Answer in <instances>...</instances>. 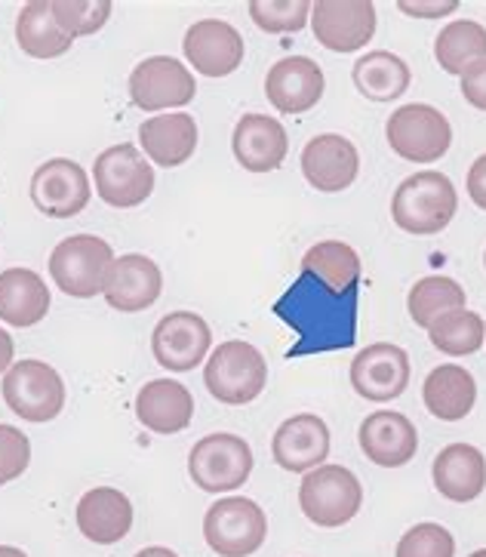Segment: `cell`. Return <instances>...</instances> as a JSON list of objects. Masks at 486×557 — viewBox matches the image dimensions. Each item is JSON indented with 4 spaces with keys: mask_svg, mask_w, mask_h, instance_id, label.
<instances>
[{
    "mask_svg": "<svg viewBox=\"0 0 486 557\" xmlns=\"http://www.w3.org/2000/svg\"><path fill=\"white\" fill-rule=\"evenodd\" d=\"M459 210V195L450 176L437 170L413 173L397 185L391 198V219L400 232L415 237H432L440 234Z\"/></svg>",
    "mask_w": 486,
    "mask_h": 557,
    "instance_id": "obj_1",
    "label": "cell"
},
{
    "mask_svg": "<svg viewBox=\"0 0 486 557\" xmlns=\"http://www.w3.org/2000/svg\"><path fill=\"white\" fill-rule=\"evenodd\" d=\"M203 385L219 404H252L269 385V360L250 342H222L203 367Z\"/></svg>",
    "mask_w": 486,
    "mask_h": 557,
    "instance_id": "obj_2",
    "label": "cell"
},
{
    "mask_svg": "<svg viewBox=\"0 0 486 557\" xmlns=\"http://www.w3.org/2000/svg\"><path fill=\"white\" fill-rule=\"evenodd\" d=\"M111 265H114V250L109 240H102L96 234L65 237L50 252L53 284L74 299H92V296L105 293Z\"/></svg>",
    "mask_w": 486,
    "mask_h": 557,
    "instance_id": "obj_3",
    "label": "cell"
},
{
    "mask_svg": "<svg viewBox=\"0 0 486 557\" xmlns=\"http://www.w3.org/2000/svg\"><path fill=\"white\" fill-rule=\"evenodd\" d=\"M363 505V486L345 466H317L299 484V508L308 521L336 530L354 521Z\"/></svg>",
    "mask_w": 486,
    "mask_h": 557,
    "instance_id": "obj_4",
    "label": "cell"
},
{
    "mask_svg": "<svg viewBox=\"0 0 486 557\" xmlns=\"http://www.w3.org/2000/svg\"><path fill=\"white\" fill-rule=\"evenodd\" d=\"M385 139L397 158L410 163H437L452 145V126L444 111L425 102H410L388 117Z\"/></svg>",
    "mask_w": 486,
    "mask_h": 557,
    "instance_id": "obj_5",
    "label": "cell"
},
{
    "mask_svg": "<svg viewBox=\"0 0 486 557\" xmlns=\"http://www.w3.org/2000/svg\"><path fill=\"white\" fill-rule=\"evenodd\" d=\"M92 182L99 200H105L114 210H129L151 198L154 166L136 145H111L92 163Z\"/></svg>",
    "mask_w": 486,
    "mask_h": 557,
    "instance_id": "obj_6",
    "label": "cell"
},
{
    "mask_svg": "<svg viewBox=\"0 0 486 557\" xmlns=\"http://www.w3.org/2000/svg\"><path fill=\"white\" fill-rule=\"evenodd\" d=\"M269 536V518L259 503L244 496H228L207 508L203 518V540L219 557L256 555Z\"/></svg>",
    "mask_w": 486,
    "mask_h": 557,
    "instance_id": "obj_7",
    "label": "cell"
},
{
    "mask_svg": "<svg viewBox=\"0 0 486 557\" xmlns=\"http://www.w3.org/2000/svg\"><path fill=\"white\" fill-rule=\"evenodd\" d=\"M3 400L25 422H50L65 410V382L43 360H16L3 376Z\"/></svg>",
    "mask_w": 486,
    "mask_h": 557,
    "instance_id": "obj_8",
    "label": "cell"
},
{
    "mask_svg": "<svg viewBox=\"0 0 486 557\" xmlns=\"http://www.w3.org/2000/svg\"><path fill=\"white\" fill-rule=\"evenodd\" d=\"M188 474L203 493H232L250 481V444L228 432L207 434L188 453Z\"/></svg>",
    "mask_w": 486,
    "mask_h": 557,
    "instance_id": "obj_9",
    "label": "cell"
},
{
    "mask_svg": "<svg viewBox=\"0 0 486 557\" xmlns=\"http://www.w3.org/2000/svg\"><path fill=\"white\" fill-rule=\"evenodd\" d=\"M311 28L329 53H358L376 35V7L370 0H317Z\"/></svg>",
    "mask_w": 486,
    "mask_h": 557,
    "instance_id": "obj_10",
    "label": "cell"
},
{
    "mask_svg": "<svg viewBox=\"0 0 486 557\" xmlns=\"http://www.w3.org/2000/svg\"><path fill=\"white\" fill-rule=\"evenodd\" d=\"M198 92L195 74L173 55H151L129 74V99L142 111L185 109Z\"/></svg>",
    "mask_w": 486,
    "mask_h": 557,
    "instance_id": "obj_11",
    "label": "cell"
},
{
    "mask_svg": "<svg viewBox=\"0 0 486 557\" xmlns=\"http://www.w3.org/2000/svg\"><path fill=\"white\" fill-rule=\"evenodd\" d=\"M413 376L410 355L391 342H373L351 360V388L373 404H388L407 392Z\"/></svg>",
    "mask_w": 486,
    "mask_h": 557,
    "instance_id": "obj_12",
    "label": "cell"
},
{
    "mask_svg": "<svg viewBox=\"0 0 486 557\" xmlns=\"http://www.w3.org/2000/svg\"><path fill=\"white\" fill-rule=\"evenodd\" d=\"M90 198L92 188L87 170L68 158L40 163L32 176V203L43 216L72 219L87 210Z\"/></svg>",
    "mask_w": 486,
    "mask_h": 557,
    "instance_id": "obj_13",
    "label": "cell"
},
{
    "mask_svg": "<svg viewBox=\"0 0 486 557\" xmlns=\"http://www.w3.org/2000/svg\"><path fill=\"white\" fill-rule=\"evenodd\" d=\"M213 345L210 324L195 311H170L151 333L154 360L170 373H188L200 360H207Z\"/></svg>",
    "mask_w": 486,
    "mask_h": 557,
    "instance_id": "obj_14",
    "label": "cell"
},
{
    "mask_svg": "<svg viewBox=\"0 0 486 557\" xmlns=\"http://www.w3.org/2000/svg\"><path fill=\"white\" fill-rule=\"evenodd\" d=\"M182 50L188 65H195V72L203 77H228L244 65V37L237 32L232 22H222V18H200L195 22L185 40H182Z\"/></svg>",
    "mask_w": 486,
    "mask_h": 557,
    "instance_id": "obj_15",
    "label": "cell"
},
{
    "mask_svg": "<svg viewBox=\"0 0 486 557\" xmlns=\"http://www.w3.org/2000/svg\"><path fill=\"white\" fill-rule=\"evenodd\" d=\"M302 173L311 188L336 195L351 188L361 173V154L358 145L339 133H321L302 148Z\"/></svg>",
    "mask_w": 486,
    "mask_h": 557,
    "instance_id": "obj_16",
    "label": "cell"
},
{
    "mask_svg": "<svg viewBox=\"0 0 486 557\" xmlns=\"http://www.w3.org/2000/svg\"><path fill=\"white\" fill-rule=\"evenodd\" d=\"M271 456L277 466L292 474H308L317 466H324V459L329 456L326 422L314 413L289 416L271 437Z\"/></svg>",
    "mask_w": 486,
    "mask_h": 557,
    "instance_id": "obj_17",
    "label": "cell"
},
{
    "mask_svg": "<svg viewBox=\"0 0 486 557\" xmlns=\"http://www.w3.org/2000/svg\"><path fill=\"white\" fill-rule=\"evenodd\" d=\"M324 72L308 55H287L271 65L265 96L281 114H306L324 99Z\"/></svg>",
    "mask_w": 486,
    "mask_h": 557,
    "instance_id": "obj_18",
    "label": "cell"
},
{
    "mask_svg": "<svg viewBox=\"0 0 486 557\" xmlns=\"http://www.w3.org/2000/svg\"><path fill=\"white\" fill-rule=\"evenodd\" d=\"M163 293L161 265L154 259H148L142 252H126L121 259H114L109 271V284H105V302L121 314H136L151 308Z\"/></svg>",
    "mask_w": 486,
    "mask_h": 557,
    "instance_id": "obj_19",
    "label": "cell"
},
{
    "mask_svg": "<svg viewBox=\"0 0 486 557\" xmlns=\"http://www.w3.org/2000/svg\"><path fill=\"white\" fill-rule=\"evenodd\" d=\"M235 161L250 173H274L287 161L289 136L284 124L271 114H244L232 133Z\"/></svg>",
    "mask_w": 486,
    "mask_h": 557,
    "instance_id": "obj_20",
    "label": "cell"
},
{
    "mask_svg": "<svg viewBox=\"0 0 486 557\" xmlns=\"http://www.w3.org/2000/svg\"><path fill=\"white\" fill-rule=\"evenodd\" d=\"M361 441L363 456L382 468H403L413 462L415 449H419V432L415 425L397 410H376L361 422Z\"/></svg>",
    "mask_w": 486,
    "mask_h": 557,
    "instance_id": "obj_21",
    "label": "cell"
},
{
    "mask_svg": "<svg viewBox=\"0 0 486 557\" xmlns=\"http://www.w3.org/2000/svg\"><path fill=\"white\" fill-rule=\"evenodd\" d=\"M136 416L148 432L179 434L195 419V397L176 379H151L136 395Z\"/></svg>",
    "mask_w": 486,
    "mask_h": 557,
    "instance_id": "obj_22",
    "label": "cell"
},
{
    "mask_svg": "<svg viewBox=\"0 0 486 557\" xmlns=\"http://www.w3.org/2000/svg\"><path fill=\"white\" fill-rule=\"evenodd\" d=\"M139 145L145 158L158 166H182L198 151V124L195 114H154L139 126Z\"/></svg>",
    "mask_w": 486,
    "mask_h": 557,
    "instance_id": "obj_23",
    "label": "cell"
},
{
    "mask_svg": "<svg viewBox=\"0 0 486 557\" xmlns=\"http://www.w3.org/2000/svg\"><path fill=\"white\" fill-rule=\"evenodd\" d=\"M432 478L437 493L450 503H474L486 490L484 453L471 444H450L434 456Z\"/></svg>",
    "mask_w": 486,
    "mask_h": 557,
    "instance_id": "obj_24",
    "label": "cell"
},
{
    "mask_svg": "<svg viewBox=\"0 0 486 557\" xmlns=\"http://www.w3.org/2000/svg\"><path fill=\"white\" fill-rule=\"evenodd\" d=\"M77 530L96 545H114L133 530V505L114 486H96L77 503Z\"/></svg>",
    "mask_w": 486,
    "mask_h": 557,
    "instance_id": "obj_25",
    "label": "cell"
},
{
    "mask_svg": "<svg viewBox=\"0 0 486 557\" xmlns=\"http://www.w3.org/2000/svg\"><path fill=\"white\" fill-rule=\"evenodd\" d=\"M50 311V287L32 269L0 271V321L10 326H35Z\"/></svg>",
    "mask_w": 486,
    "mask_h": 557,
    "instance_id": "obj_26",
    "label": "cell"
},
{
    "mask_svg": "<svg viewBox=\"0 0 486 557\" xmlns=\"http://www.w3.org/2000/svg\"><path fill=\"white\" fill-rule=\"evenodd\" d=\"M422 400L428 413L437 416L440 422H459L474 410L477 404V382L465 367L459 363H440L425 376L422 385Z\"/></svg>",
    "mask_w": 486,
    "mask_h": 557,
    "instance_id": "obj_27",
    "label": "cell"
},
{
    "mask_svg": "<svg viewBox=\"0 0 486 557\" xmlns=\"http://www.w3.org/2000/svg\"><path fill=\"white\" fill-rule=\"evenodd\" d=\"M351 81L361 96L370 102H395L403 92L410 90V65L400 55L388 53V50H373V53L361 55L351 69Z\"/></svg>",
    "mask_w": 486,
    "mask_h": 557,
    "instance_id": "obj_28",
    "label": "cell"
},
{
    "mask_svg": "<svg viewBox=\"0 0 486 557\" xmlns=\"http://www.w3.org/2000/svg\"><path fill=\"white\" fill-rule=\"evenodd\" d=\"M302 271L317 277L329 293L348 296L361 284V256L342 240H321L302 256Z\"/></svg>",
    "mask_w": 486,
    "mask_h": 557,
    "instance_id": "obj_29",
    "label": "cell"
},
{
    "mask_svg": "<svg viewBox=\"0 0 486 557\" xmlns=\"http://www.w3.org/2000/svg\"><path fill=\"white\" fill-rule=\"evenodd\" d=\"M16 44L32 59H55L72 50V37L55 25L50 0H32L16 18Z\"/></svg>",
    "mask_w": 486,
    "mask_h": 557,
    "instance_id": "obj_30",
    "label": "cell"
},
{
    "mask_svg": "<svg viewBox=\"0 0 486 557\" xmlns=\"http://www.w3.org/2000/svg\"><path fill=\"white\" fill-rule=\"evenodd\" d=\"M434 59L447 74L469 72L474 62L486 59V28L474 18H456L434 37Z\"/></svg>",
    "mask_w": 486,
    "mask_h": 557,
    "instance_id": "obj_31",
    "label": "cell"
},
{
    "mask_svg": "<svg viewBox=\"0 0 486 557\" xmlns=\"http://www.w3.org/2000/svg\"><path fill=\"white\" fill-rule=\"evenodd\" d=\"M459 308H465V287L444 274H428V277L415 281V287L407 296V311H410L413 324L422 330H428L437 318L459 311Z\"/></svg>",
    "mask_w": 486,
    "mask_h": 557,
    "instance_id": "obj_32",
    "label": "cell"
},
{
    "mask_svg": "<svg viewBox=\"0 0 486 557\" xmlns=\"http://www.w3.org/2000/svg\"><path fill=\"white\" fill-rule=\"evenodd\" d=\"M428 339H432V345L440 355L465 358V355H474V351L484 348L486 324L477 311L459 308V311H450V314L437 318L428 326Z\"/></svg>",
    "mask_w": 486,
    "mask_h": 557,
    "instance_id": "obj_33",
    "label": "cell"
},
{
    "mask_svg": "<svg viewBox=\"0 0 486 557\" xmlns=\"http://www.w3.org/2000/svg\"><path fill=\"white\" fill-rule=\"evenodd\" d=\"M250 18L269 35H296L311 22L308 0H252Z\"/></svg>",
    "mask_w": 486,
    "mask_h": 557,
    "instance_id": "obj_34",
    "label": "cell"
},
{
    "mask_svg": "<svg viewBox=\"0 0 486 557\" xmlns=\"http://www.w3.org/2000/svg\"><path fill=\"white\" fill-rule=\"evenodd\" d=\"M55 25L72 37L96 35L111 16L109 0H50Z\"/></svg>",
    "mask_w": 486,
    "mask_h": 557,
    "instance_id": "obj_35",
    "label": "cell"
},
{
    "mask_svg": "<svg viewBox=\"0 0 486 557\" xmlns=\"http://www.w3.org/2000/svg\"><path fill=\"white\" fill-rule=\"evenodd\" d=\"M395 557H456V540L440 523H415L400 536Z\"/></svg>",
    "mask_w": 486,
    "mask_h": 557,
    "instance_id": "obj_36",
    "label": "cell"
},
{
    "mask_svg": "<svg viewBox=\"0 0 486 557\" xmlns=\"http://www.w3.org/2000/svg\"><path fill=\"white\" fill-rule=\"evenodd\" d=\"M32 462V441L16 425H0V484H13Z\"/></svg>",
    "mask_w": 486,
    "mask_h": 557,
    "instance_id": "obj_37",
    "label": "cell"
},
{
    "mask_svg": "<svg viewBox=\"0 0 486 557\" xmlns=\"http://www.w3.org/2000/svg\"><path fill=\"white\" fill-rule=\"evenodd\" d=\"M462 96H465L471 109L486 114V59L474 62L469 72L462 74Z\"/></svg>",
    "mask_w": 486,
    "mask_h": 557,
    "instance_id": "obj_38",
    "label": "cell"
},
{
    "mask_svg": "<svg viewBox=\"0 0 486 557\" xmlns=\"http://www.w3.org/2000/svg\"><path fill=\"white\" fill-rule=\"evenodd\" d=\"M397 10L413 18H440L452 16L459 10V0H400Z\"/></svg>",
    "mask_w": 486,
    "mask_h": 557,
    "instance_id": "obj_39",
    "label": "cell"
},
{
    "mask_svg": "<svg viewBox=\"0 0 486 557\" xmlns=\"http://www.w3.org/2000/svg\"><path fill=\"white\" fill-rule=\"evenodd\" d=\"M465 188H469V198L474 200V207L486 213V154H481L477 161L471 163Z\"/></svg>",
    "mask_w": 486,
    "mask_h": 557,
    "instance_id": "obj_40",
    "label": "cell"
},
{
    "mask_svg": "<svg viewBox=\"0 0 486 557\" xmlns=\"http://www.w3.org/2000/svg\"><path fill=\"white\" fill-rule=\"evenodd\" d=\"M13 355H16V345H13V336L0 326V373H7L13 367Z\"/></svg>",
    "mask_w": 486,
    "mask_h": 557,
    "instance_id": "obj_41",
    "label": "cell"
},
{
    "mask_svg": "<svg viewBox=\"0 0 486 557\" xmlns=\"http://www.w3.org/2000/svg\"><path fill=\"white\" fill-rule=\"evenodd\" d=\"M136 557H179L176 552H170V548H163V545H151V548H142Z\"/></svg>",
    "mask_w": 486,
    "mask_h": 557,
    "instance_id": "obj_42",
    "label": "cell"
},
{
    "mask_svg": "<svg viewBox=\"0 0 486 557\" xmlns=\"http://www.w3.org/2000/svg\"><path fill=\"white\" fill-rule=\"evenodd\" d=\"M0 557H28L22 548H16V545H0Z\"/></svg>",
    "mask_w": 486,
    "mask_h": 557,
    "instance_id": "obj_43",
    "label": "cell"
},
{
    "mask_svg": "<svg viewBox=\"0 0 486 557\" xmlns=\"http://www.w3.org/2000/svg\"><path fill=\"white\" fill-rule=\"evenodd\" d=\"M469 557H486V548H477V552H474V555H469Z\"/></svg>",
    "mask_w": 486,
    "mask_h": 557,
    "instance_id": "obj_44",
    "label": "cell"
},
{
    "mask_svg": "<svg viewBox=\"0 0 486 557\" xmlns=\"http://www.w3.org/2000/svg\"><path fill=\"white\" fill-rule=\"evenodd\" d=\"M484 265H486V252H484Z\"/></svg>",
    "mask_w": 486,
    "mask_h": 557,
    "instance_id": "obj_45",
    "label": "cell"
}]
</instances>
